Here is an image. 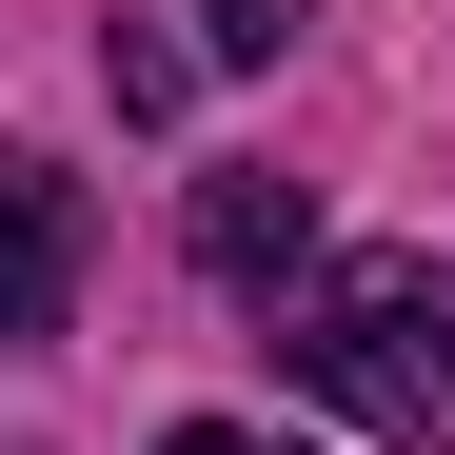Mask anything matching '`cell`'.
I'll return each instance as SVG.
<instances>
[{
    "mask_svg": "<svg viewBox=\"0 0 455 455\" xmlns=\"http://www.w3.org/2000/svg\"><path fill=\"white\" fill-rule=\"evenodd\" d=\"M60 317H80V179L0 139V356H40Z\"/></svg>",
    "mask_w": 455,
    "mask_h": 455,
    "instance_id": "2",
    "label": "cell"
},
{
    "mask_svg": "<svg viewBox=\"0 0 455 455\" xmlns=\"http://www.w3.org/2000/svg\"><path fill=\"white\" fill-rule=\"evenodd\" d=\"M277 356L317 376L356 435L455 455V277H435V258H356V277H317V297L277 317Z\"/></svg>",
    "mask_w": 455,
    "mask_h": 455,
    "instance_id": "1",
    "label": "cell"
},
{
    "mask_svg": "<svg viewBox=\"0 0 455 455\" xmlns=\"http://www.w3.org/2000/svg\"><path fill=\"white\" fill-rule=\"evenodd\" d=\"M159 455H277V435H238V416H179V435H159Z\"/></svg>",
    "mask_w": 455,
    "mask_h": 455,
    "instance_id": "5",
    "label": "cell"
},
{
    "mask_svg": "<svg viewBox=\"0 0 455 455\" xmlns=\"http://www.w3.org/2000/svg\"><path fill=\"white\" fill-rule=\"evenodd\" d=\"M198 40H218V60H277V40H297V0H198Z\"/></svg>",
    "mask_w": 455,
    "mask_h": 455,
    "instance_id": "4",
    "label": "cell"
},
{
    "mask_svg": "<svg viewBox=\"0 0 455 455\" xmlns=\"http://www.w3.org/2000/svg\"><path fill=\"white\" fill-rule=\"evenodd\" d=\"M297 258H317V179L218 159V179H198V277H218V297H277Z\"/></svg>",
    "mask_w": 455,
    "mask_h": 455,
    "instance_id": "3",
    "label": "cell"
}]
</instances>
